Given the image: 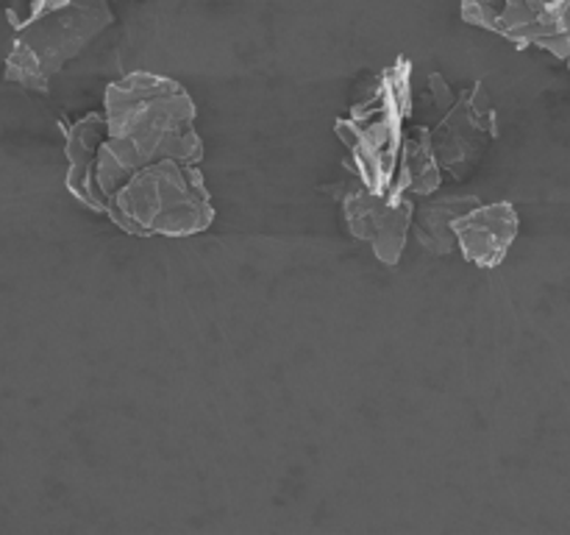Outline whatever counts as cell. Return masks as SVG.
<instances>
[{
    "label": "cell",
    "mask_w": 570,
    "mask_h": 535,
    "mask_svg": "<svg viewBox=\"0 0 570 535\" xmlns=\"http://www.w3.org/2000/svg\"><path fill=\"white\" fill-rule=\"evenodd\" d=\"M198 109L176 78L137 70L106 87V137L98 145L95 189L106 210L109 195L139 167L159 159L198 165L204 139L198 137Z\"/></svg>",
    "instance_id": "obj_1"
},
{
    "label": "cell",
    "mask_w": 570,
    "mask_h": 535,
    "mask_svg": "<svg viewBox=\"0 0 570 535\" xmlns=\"http://www.w3.org/2000/svg\"><path fill=\"white\" fill-rule=\"evenodd\" d=\"M104 215L137 237H193L217 212L198 165L159 159L134 171L109 195Z\"/></svg>",
    "instance_id": "obj_2"
},
{
    "label": "cell",
    "mask_w": 570,
    "mask_h": 535,
    "mask_svg": "<svg viewBox=\"0 0 570 535\" xmlns=\"http://www.w3.org/2000/svg\"><path fill=\"white\" fill-rule=\"evenodd\" d=\"M412 106V61L399 56L393 67H384L371 81V89L348 106V115L334 123L340 143L348 148V173L371 193L393 195Z\"/></svg>",
    "instance_id": "obj_3"
},
{
    "label": "cell",
    "mask_w": 570,
    "mask_h": 535,
    "mask_svg": "<svg viewBox=\"0 0 570 535\" xmlns=\"http://www.w3.org/2000/svg\"><path fill=\"white\" fill-rule=\"evenodd\" d=\"M109 0H56L48 11L14 28L6 81L31 93H48L56 72L89 48L111 26Z\"/></svg>",
    "instance_id": "obj_4"
},
{
    "label": "cell",
    "mask_w": 570,
    "mask_h": 535,
    "mask_svg": "<svg viewBox=\"0 0 570 535\" xmlns=\"http://www.w3.org/2000/svg\"><path fill=\"white\" fill-rule=\"evenodd\" d=\"M570 0H462V20L510 39L515 48H540L568 61Z\"/></svg>",
    "instance_id": "obj_5"
},
{
    "label": "cell",
    "mask_w": 570,
    "mask_h": 535,
    "mask_svg": "<svg viewBox=\"0 0 570 535\" xmlns=\"http://www.w3.org/2000/svg\"><path fill=\"white\" fill-rule=\"evenodd\" d=\"M429 134L440 171L456 182L471 176L488 145L499 137V115L482 84H473L460 98L454 95V100L440 111L438 126H429Z\"/></svg>",
    "instance_id": "obj_6"
},
{
    "label": "cell",
    "mask_w": 570,
    "mask_h": 535,
    "mask_svg": "<svg viewBox=\"0 0 570 535\" xmlns=\"http://www.w3.org/2000/svg\"><path fill=\"white\" fill-rule=\"evenodd\" d=\"M340 206H343V221L348 232L365 245H371L373 256L382 265H399L406 243H410L415 198H406V195H376L351 173Z\"/></svg>",
    "instance_id": "obj_7"
},
{
    "label": "cell",
    "mask_w": 570,
    "mask_h": 535,
    "mask_svg": "<svg viewBox=\"0 0 570 535\" xmlns=\"http://www.w3.org/2000/svg\"><path fill=\"white\" fill-rule=\"evenodd\" d=\"M521 232V217L510 201H476L451 221L454 245L462 260L476 268H499Z\"/></svg>",
    "instance_id": "obj_8"
},
{
    "label": "cell",
    "mask_w": 570,
    "mask_h": 535,
    "mask_svg": "<svg viewBox=\"0 0 570 535\" xmlns=\"http://www.w3.org/2000/svg\"><path fill=\"white\" fill-rule=\"evenodd\" d=\"M106 137L104 111H87L67 128V189L72 198L95 212H104V204L95 189V162H98V145Z\"/></svg>",
    "instance_id": "obj_9"
},
{
    "label": "cell",
    "mask_w": 570,
    "mask_h": 535,
    "mask_svg": "<svg viewBox=\"0 0 570 535\" xmlns=\"http://www.w3.org/2000/svg\"><path fill=\"white\" fill-rule=\"evenodd\" d=\"M443 184V171L434 156L432 134L426 123L406 126L404 143H401L399 173H395L393 195H406V198H423L434 195Z\"/></svg>",
    "instance_id": "obj_10"
},
{
    "label": "cell",
    "mask_w": 570,
    "mask_h": 535,
    "mask_svg": "<svg viewBox=\"0 0 570 535\" xmlns=\"http://www.w3.org/2000/svg\"><path fill=\"white\" fill-rule=\"evenodd\" d=\"M479 198L468 195V198H432V195H423L417 198V204L412 206V226L410 232H415L417 243L429 251V254L445 256L451 251H456L454 234H451V221L456 215L468 210V206L476 204Z\"/></svg>",
    "instance_id": "obj_11"
},
{
    "label": "cell",
    "mask_w": 570,
    "mask_h": 535,
    "mask_svg": "<svg viewBox=\"0 0 570 535\" xmlns=\"http://www.w3.org/2000/svg\"><path fill=\"white\" fill-rule=\"evenodd\" d=\"M20 3H22V11H17V14L11 17V26L14 28L26 26L28 20H33V17H39L42 11H48L56 0H20Z\"/></svg>",
    "instance_id": "obj_12"
}]
</instances>
